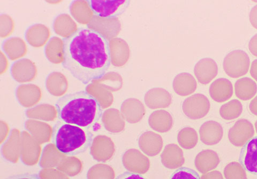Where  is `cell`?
Returning <instances> with one entry per match:
<instances>
[{
	"mask_svg": "<svg viewBox=\"0 0 257 179\" xmlns=\"http://www.w3.org/2000/svg\"><path fill=\"white\" fill-rule=\"evenodd\" d=\"M139 144L140 149L150 157L158 155L164 145L162 136L151 131L142 134L140 137Z\"/></svg>",
	"mask_w": 257,
	"mask_h": 179,
	"instance_id": "12",
	"label": "cell"
},
{
	"mask_svg": "<svg viewBox=\"0 0 257 179\" xmlns=\"http://www.w3.org/2000/svg\"><path fill=\"white\" fill-rule=\"evenodd\" d=\"M53 141L56 149L68 156L84 152L91 145L93 134L90 129L64 123L55 124L53 130Z\"/></svg>",
	"mask_w": 257,
	"mask_h": 179,
	"instance_id": "3",
	"label": "cell"
},
{
	"mask_svg": "<svg viewBox=\"0 0 257 179\" xmlns=\"http://www.w3.org/2000/svg\"><path fill=\"white\" fill-rule=\"evenodd\" d=\"M194 72L198 82L206 85L210 83L218 75V65L212 59L204 58L196 63Z\"/></svg>",
	"mask_w": 257,
	"mask_h": 179,
	"instance_id": "11",
	"label": "cell"
},
{
	"mask_svg": "<svg viewBox=\"0 0 257 179\" xmlns=\"http://www.w3.org/2000/svg\"><path fill=\"white\" fill-rule=\"evenodd\" d=\"M248 49L253 56L257 57V34L249 42Z\"/></svg>",
	"mask_w": 257,
	"mask_h": 179,
	"instance_id": "25",
	"label": "cell"
},
{
	"mask_svg": "<svg viewBox=\"0 0 257 179\" xmlns=\"http://www.w3.org/2000/svg\"><path fill=\"white\" fill-rule=\"evenodd\" d=\"M254 135L253 125L246 119H240L230 129L228 138L230 142L237 147L243 146Z\"/></svg>",
	"mask_w": 257,
	"mask_h": 179,
	"instance_id": "7",
	"label": "cell"
},
{
	"mask_svg": "<svg viewBox=\"0 0 257 179\" xmlns=\"http://www.w3.org/2000/svg\"><path fill=\"white\" fill-rule=\"evenodd\" d=\"M250 72L251 76L257 82V59L252 62Z\"/></svg>",
	"mask_w": 257,
	"mask_h": 179,
	"instance_id": "28",
	"label": "cell"
},
{
	"mask_svg": "<svg viewBox=\"0 0 257 179\" xmlns=\"http://www.w3.org/2000/svg\"><path fill=\"white\" fill-rule=\"evenodd\" d=\"M250 66V60L247 54L242 50L230 52L223 60V67L229 77L235 78L247 74Z\"/></svg>",
	"mask_w": 257,
	"mask_h": 179,
	"instance_id": "4",
	"label": "cell"
},
{
	"mask_svg": "<svg viewBox=\"0 0 257 179\" xmlns=\"http://www.w3.org/2000/svg\"><path fill=\"white\" fill-rule=\"evenodd\" d=\"M249 20L253 28L257 29V5L254 6L250 14H249Z\"/></svg>",
	"mask_w": 257,
	"mask_h": 179,
	"instance_id": "26",
	"label": "cell"
},
{
	"mask_svg": "<svg viewBox=\"0 0 257 179\" xmlns=\"http://www.w3.org/2000/svg\"><path fill=\"white\" fill-rule=\"evenodd\" d=\"M254 127H255V131L257 133V120L255 122Z\"/></svg>",
	"mask_w": 257,
	"mask_h": 179,
	"instance_id": "30",
	"label": "cell"
},
{
	"mask_svg": "<svg viewBox=\"0 0 257 179\" xmlns=\"http://www.w3.org/2000/svg\"><path fill=\"white\" fill-rule=\"evenodd\" d=\"M239 162L246 172L257 175V136L251 138L243 146Z\"/></svg>",
	"mask_w": 257,
	"mask_h": 179,
	"instance_id": "9",
	"label": "cell"
},
{
	"mask_svg": "<svg viewBox=\"0 0 257 179\" xmlns=\"http://www.w3.org/2000/svg\"><path fill=\"white\" fill-rule=\"evenodd\" d=\"M123 162L128 171L135 174H146L150 167L149 159L140 151L135 149L128 150L124 153Z\"/></svg>",
	"mask_w": 257,
	"mask_h": 179,
	"instance_id": "8",
	"label": "cell"
},
{
	"mask_svg": "<svg viewBox=\"0 0 257 179\" xmlns=\"http://www.w3.org/2000/svg\"><path fill=\"white\" fill-rule=\"evenodd\" d=\"M161 158L164 166L171 169L179 168L182 167L185 162L183 152L180 146L176 144L166 145Z\"/></svg>",
	"mask_w": 257,
	"mask_h": 179,
	"instance_id": "14",
	"label": "cell"
},
{
	"mask_svg": "<svg viewBox=\"0 0 257 179\" xmlns=\"http://www.w3.org/2000/svg\"><path fill=\"white\" fill-rule=\"evenodd\" d=\"M55 107L61 121L88 129L93 128L102 115L101 103L86 91L63 96Z\"/></svg>",
	"mask_w": 257,
	"mask_h": 179,
	"instance_id": "2",
	"label": "cell"
},
{
	"mask_svg": "<svg viewBox=\"0 0 257 179\" xmlns=\"http://www.w3.org/2000/svg\"><path fill=\"white\" fill-rule=\"evenodd\" d=\"M220 161L218 153L208 149L203 150L197 154L195 160V164L198 171L204 174L216 168L219 165Z\"/></svg>",
	"mask_w": 257,
	"mask_h": 179,
	"instance_id": "16",
	"label": "cell"
},
{
	"mask_svg": "<svg viewBox=\"0 0 257 179\" xmlns=\"http://www.w3.org/2000/svg\"><path fill=\"white\" fill-rule=\"evenodd\" d=\"M224 176L226 178H246V170L240 162H230L224 169Z\"/></svg>",
	"mask_w": 257,
	"mask_h": 179,
	"instance_id": "24",
	"label": "cell"
},
{
	"mask_svg": "<svg viewBox=\"0 0 257 179\" xmlns=\"http://www.w3.org/2000/svg\"><path fill=\"white\" fill-rule=\"evenodd\" d=\"M149 124L154 131L165 133L170 131L174 124L173 118L168 112L157 110L153 112L149 119Z\"/></svg>",
	"mask_w": 257,
	"mask_h": 179,
	"instance_id": "18",
	"label": "cell"
},
{
	"mask_svg": "<svg viewBox=\"0 0 257 179\" xmlns=\"http://www.w3.org/2000/svg\"><path fill=\"white\" fill-rule=\"evenodd\" d=\"M144 102L152 110L166 109L171 105L172 99L170 93L163 88L150 89L144 97Z\"/></svg>",
	"mask_w": 257,
	"mask_h": 179,
	"instance_id": "10",
	"label": "cell"
},
{
	"mask_svg": "<svg viewBox=\"0 0 257 179\" xmlns=\"http://www.w3.org/2000/svg\"><path fill=\"white\" fill-rule=\"evenodd\" d=\"M249 109L253 115L257 116V96L250 102L249 105Z\"/></svg>",
	"mask_w": 257,
	"mask_h": 179,
	"instance_id": "29",
	"label": "cell"
},
{
	"mask_svg": "<svg viewBox=\"0 0 257 179\" xmlns=\"http://www.w3.org/2000/svg\"><path fill=\"white\" fill-rule=\"evenodd\" d=\"M211 104L207 98L203 94L192 95L185 100L182 110L187 117L192 120L204 118L210 111Z\"/></svg>",
	"mask_w": 257,
	"mask_h": 179,
	"instance_id": "5",
	"label": "cell"
},
{
	"mask_svg": "<svg viewBox=\"0 0 257 179\" xmlns=\"http://www.w3.org/2000/svg\"><path fill=\"white\" fill-rule=\"evenodd\" d=\"M201 178L207 179V178H223V175L218 170H213V171L208 172L204 173Z\"/></svg>",
	"mask_w": 257,
	"mask_h": 179,
	"instance_id": "27",
	"label": "cell"
},
{
	"mask_svg": "<svg viewBox=\"0 0 257 179\" xmlns=\"http://www.w3.org/2000/svg\"><path fill=\"white\" fill-rule=\"evenodd\" d=\"M236 97L240 100L246 101L253 99L257 92V85L254 81L247 77L238 79L235 84Z\"/></svg>",
	"mask_w": 257,
	"mask_h": 179,
	"instance_id": "21",
	"label": "cell"
},
{
	"mask_svg": "<svg viewBox=\"0 0 257 179\" xmlns=\"http://www.w3.org/2000/svg\"><path fill=\"white\" fill-rule=\"evenodd\" d=\"M94 14L101 19L115 18L124 9L126 1L124 0H88L87 1Z\"/></svg>",
	"mask_w": 257,
	"mask_h": 179,
	"instance_id": "6",
	"label": "cell"
},
{
	"mask_svg": "<svg viewBox=\"0 0 257 179\" xmlns=\"http://www.w3.org/2000/svg\"><path fill=\"white\" fill-rule=\"evenodd\" d=\"M242 111V104L237 100H233L222 106L220 115L224 120H231L238 118Z\"/></svg>",
	"mask_w": 257,
	"mask_h": 179,
	"instance_id": "23",
	"label": "cell"
},
{
	"mask_svg": "<svg viewBox=\"0 0 257 179\" xmlns=\"http://www.w3.org/2000/svg\"><path fill=\"white\" fill-rule=\"evenodd\" d=\"M200 139L207 145H214L219 143L223 136L222 126L215 121L205 122L199 129Z\"/></svg>",
	"mask_w": 257,
	"mask_h": 179,
	"instance_id": "13",
	"label": "cell"
},
{
	"mask_svg": "<svg viewBox=\"0 0 257 179\" xmlns=\"http://www.w3.org/2000/svg\"><path fill=\"white\" fill-rule=\"evenodd\" d=\"M111 63L118 66H123L130 58V48L124 40L117 39L109 43Z\"/></svg>",
	"mask_w": 257,
	"mask_h": 179,
	"instance_id": "20",
	"label": "cell"
},
{
	"mask_svg": "<svg viewBox=\"0 0 257 179\" xmlns=\"http://www.w3.org/2000/svg\"><path fill=\"white\" fill-rule=\"evenodd\" d=\"M62 66L84 84L106 75L111 63L109 44L100 32L80 28L63 39Z\"/></svg>",
	"mask_w": 257,
	"mask_h": 179,
	"instance_id": "1",
	"label": "cell"
},
{
	"mask_svg": "<svg viewBox=\"0 0 257 179\" xmlns=\"http://www.w3.org/2000/svg\"><path fill=\"white\" fill-rule=\"evenodd\" d=\"M197 86V81L195 77L187 72L181 73L173 80V87L174 92L182 97L194 94Z\"/></svg>",
	"mask_w": 257,
	"mask_h": 179,
	"instance_id": "19",
	"label": "cell"
},
{
	"mask_svg": "<svg viewBox=\"0 0 257 179\" xmlns=\"http://www.w3.org/2000/svg\"><path fill=\"white\" fill-rule=\"evenodd\" d=\"M233 94V86L230 81L221 78L214 81L210 87V95L216 102L223 103L229 100Z\"/></svg>",
	"mask_w": 257,
	"mask_h": 179,
	"instance_id": "17",
	"label": "cell"
},
{
	"mask_svg": "<svg viewBox=\"0 0 257 179\" xmlns=\"http://www.w3.org/2000/svg\"><path fill=\"white\" fill-rule=\"evenodd\" d=\"M121 110L125 119L131 124L139 123L146 113L143 103L136 99L125 101L122 105Z\"/></svg>",
	"mask_w": 257,
	"mask_h": 179,
	"instance_id": "15",
	"label": "cell"
},
{
	"mask_svg": "<svg viewBox=\"0 0 257 179\" xmlns=\"http://www.w3.org/2000/svg\"><path fill=\"white\" fill-rule=\"evenodd\" d=\"M178 141L181 147L190 150L195 148L198 143V134L194 128L185 127L178 133Z\"/></svg>",
	"mask_w": 257,
	"mask_h": 179,
	"instance_id": "22",
	"label": "cell"
}]
</instances>
